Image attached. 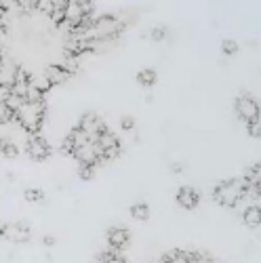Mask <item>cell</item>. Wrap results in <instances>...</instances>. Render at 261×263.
<instances>
[{
    "mask_svg": "<svg viewBox=\"0 0 261 263\" xmlns=\"http://www.w3.org/2000/svg\"><path fill=\"white\" fill-rule=\"evenodd\" d=\"M175 200L183 211H196L200 204V192L194 185H181L175 194Z\"/></svg>",
    "mask_w": 261,
    "mask_h": 263,
    "instance_id": "8fae6325",
    "label": "cell"
},
{
    "mask_svg": "<svg viewBox=\"0 0 261 263\" xmlns=\"http://www.w3.org/2000/svg\"><path fill=\"white\" fill-rule=\"evenodd\" d=\"M45 76L51 80V84L53 86H57V84H63V82H68L70 78H72V72L65 68L63 63H51L49 68L45 70Z\"/></svg>",
    "mask_w": 261,
    "mask_h": 263,
    "instance_id": "5bb4252c",
    "label": "cell"
},
{
    "mask_svg": "<svg viewBox=\"0 0 261 263\" xmlns=\"http://www.w3.org/2000/svg\"><path fill=\"white\" fill-rule=\"evenodd\" d=\"M26 154L34 160V162H45L51 158L53 147L51 143L42 137V135H26Z\"/></svg>",
    "mask_w": 261,
    "mask_h": 263,
    "instance_id": "5b68a950",
    "label": "cell"
},
{
    "mask_svg": "<svg viewBox=\"0 0 261 263\" xmlns=\"http://www.w3.org/2000/svg\"><path fill=\"white\" fill-rule=\"evenodd\" d=\"M247 133H249V137H253V139H259V137H261V122H253V124H247Z\"/></svg>",
    "mask_w": 261,
    "mask_h": 263,
    "instance_id": "cb8c5ba5",
    "label": "cell"
},
{
    "mask_svg": "<svg viewBox=\"0 0 261 263\" xmlns=\"http://www.w3.org/2000/svg\"><path fill=\"white\" fill-rule=\"evenodd\" d=\"M137 84H141L143 89H152V86L156 84V80H158V74H156V70H152V68H143V70H139L137 72Z\"/></svg>",
    "mask_w": 261,
    "mask_h": 263,
    "instance_id": "9a60e30c",
    "label": "cell"
},
{
    "mask_svg": "<svg viewBox=\"0 0 261 263\" xmlns=\"http://www.w3.org/2000/svg\"><path fill=\"white\" fill-rule=\"evenodd\" d=\"M128 213H130V217H133L135 221H147V219H150V206H147V202H135V204H130Z\"/></svg>",
    "mask_w": 261,
    "mask_h": 263,
    "instance_id": "2e32d148",
    "label": "cell"
},
{
    "mask_svg": "<svg viewBox=\"0 0 261 263\" xmlns=\"http://www.w3.org/2000/svg\"><path fill=\"white\" fill-rule=\"evenodd\" d=\"M78 126L84 128L86 133L91 135L93 141H97V139L105 133V130H110V128H107V124L101 120V116L95 114V112H86V114H82L80 120H78Z\"/></svg>",
    "mask_w": 261,
    "mask_h": 263,
    "instance_id": "ba28073f",
    "label": "cell"
},
{
    "mask_svg": "<svg viewBox=\"0 0 261 263\" xmlns=\"http://www.w3.org/2000/svg\"><path fill=\"white\" fill-rule=\"evenodd\" d=\"M97 145L101 149V154H103V160H112L116 156H120V152H122V145L118 141V137L112 133V130H105V133L97 139Z\"/></svg>",
    "mask_w": 261,
    "mask_h": 263,
    "instance_id": "30bf717a",
    "label": "cell"
},
{
    "mask_svg": "<svg viewBox=\"0 0 261 263\" xmlns=\"http://www.w3.org/2000/svg\"><path fill=\"white\" fill-rule=\"evenodd\" d=\"M213 263H215V261H213Z\"/></svg>",
    "mask_w": 261,
    "mask_h": 263,
    "instance_id": "4316f807",
    "label": "cell"
},
{
    "mask_svg": "<svg viewBox=\"0 0 261 263\" xmlns=\"http://www.w3.org/2000/svg\"><path fill=\"white\" fill-rule=\"evenodd\" d=\"M240 219H243V223L251 230H257L261 228V204L259 202H251L243 209L240 213Z\"/></svg>",
    "mask_w": 261,
    "mask_h": 263,
    "instance_id": "4fadbf2b",
    "label": "cell"
},
{
    "mask_svg": "<svg viewBox=\"0 0 261 263\" xmlns=\"http://www.w3.org/2000/svg\"><path fill=\"white\" fill-rule=\"evenodd\" d=\"M234 109L236 116L240 118L245 124H253V122H261V105L255 97H251L249 93L238 95L234 101Z\"/></svg>",
    "mask_w": 261,
    "mask_h": 263,
    "instance_id": "3957f363",
    "label": "cell"
},
{
    "mask_svg": "<svg viewBox=\"0 0 261 263\" xmlns=\"http://www.w3.org/2000/svg\"><path fill=\"white\" fill-rule=\"evenodd\" d=\"M247 198V179L230 177L213 187V200L223 209H236Z\"/></svg>",
    "mask_w": 261,
    "mask_h": 263,
    "instance_id": "6da1fadb",
    "label": "cell"
},
{
    "mask_svg": "<svg viewBox=\"0 0 261 263\" xmlns=\"http://www.w3.org/2000/svg\"><path fill=\"white\" fill-rule=\"evenodd\" d=\"M158 263H213V259L204 253L198 251H183V249H175L164 253Z\"/></svg>",
    "mask_w": 261,
    "mask_h": 263,
    "instance_id": "8992f818",
    "label": "cell"
},
{
    "mask_svg": "<svg viewBox=\"0 0 261 263\" xmlns=\"http://www.w3.org/2000/svg\"><path fill=\"white\" fill-rule=\"evenodd\" d=\"M45 116H47V101L45 99L26 101L24 107L17 112L15 124H19V128L24 130L26 135H40V128L45 124Z\"/></svg>",
    "mask_w": 261,
    "mask_h": 263,
    "instance_id": "7a4b0ae2",
    "label": "cell"
},
{
    "mask_svg": "<svg viewBox=\"0 0 261 263\" xmlns=\"http://www.w3.org/2000/svg\"><path fill=\"white\" fill-rule=\"evenodd\" d=\"M0 236L13 245H28L32 240V226L24 221V219L9 221V223H3V228H0Z\"/></svg>",
    "mask_w": 261,
    "mask_h": 263,
    "instance_id": "277c9868",
    "label": "cell"
},
{
    "mask_svg": "<svg viewBox=\"0 0 261 263\" xmlns=\"http://www.w3.org/2000/svg\"><path fill=\"white\" fill-rule=\"evenodd\" d=\"M120 128L122 130H133L135 128V118L133 116H122L120 118Z\"/></svg>",
    "mask_w": 261,
    "mask_h": 263,
    "instance_id": "d4e9b609",
    "label": "cell"
},
{
    "mask_svg": "<svg viewBox=\"0 0 261 263\" xmlns=\"http://www.w3.org/2000/svg\"><path fill=\"white\" fill-rule=\"evenodd\" d=\"M42 242H45L47 247H53L55 245V238L53 236H45V238H42Z\"/></svg>",
    "mask_w": 261,
    "mask_h": 263,
    "instance_id": "484cf974",
    "label": "cell"
},
{
    "mask_svg": "<svg viewBox=\"0 0 261 263\" xmlns=\"http://www.w3.org/2000/svg\"><path fill=\"white\" fill-rule=\"evenodd\" d=\"M24 198L30 204H42L47 200V196H45V192H42L40 187H28V190H24Z\"/></svg>",
    "mask_w": 261,
    "mask_h": 263,
    "instance_id": "e0dca14e",
    "label": "cell"
},
{
    "mask_svg": "<svg viewBox=\"0 0 261 263\" xmlns=\"http://www.w3.org/2000/svg\"><path fill=\"white\" fill-rule=\"evenodd\" d=\"M238 51H240V45H238L236 40H232V38L221 40V55H226V57H234Z\"/></svg>",
    "mask_w": 261,
    "mask_h": 263,
    "instance_id": "ffe728a7",
    "label": "cell"
},
{
    "mask_svg": "<svg viewBox=\"0 0 261 263\" xmlns=\"http://www.w3.org/2000/svg\"><path fill=\"white\" fill-rule=\"evenodd\" d=\"M19 72H21V65H17L11 59H5L3 68H0V86H9V89H13L15 82H17Z\"/></svg>",
    "mask_w": 261,
    "mask_h": 263,
    "instance_id": "7c38bea8",
    "label": "cell"
},
{
    "mask_svg": "<svg viewBox=\"0 0 261 263\" xmlns=\"http://www.w3.org/2000/svg\"><path fill=\"white\" fill-rule=\"evenodd\" d=\"M154 42H162V40H166L169 38V30L164 28V26H156V28H152L150 30V34H147Z\"/></svg>",
    "mask_w": 261,
    "mask_h": 263,
    "instance_id": "7402d4cb",
    "label": "cell"
},
{
    "mask_svg": "<svg viewBox=\"0 0 261 263\" xmlns=\"http://www.w3.org/2000/svg\"><path fill=\"white\" fill-rule=\"evenodd\" d=\"M99 263H128L120 251L114 249H105L103 253H99Z\"/></svg>",
    "mask_w": 261,
    "mask_h": 263,
    "instance_id": "ac0fdd59",
    "label": "cell"
},
{
    "mask_svg": "<svg viewBox=\"0 0 261 263\" xmlns=\"http://www.w3.org/2000/svg\"><path fill=\"white\" fill-rule=\"evenodd\" d=\"M72 158H74L78 164H91V166H99V164L105 162L101 149H99V145H97V141H89L86 145L78 147V149L74 152Z\"/></svg>",
    "mask_w": 261,
    "mask_h": 263,
    "instance_id": "52a82bcc",
    "label": "cell"
},
{
    "mask_svg": "<svg viewBox=\"0 0 261 263\" xmlns=\"http://www.w3.org/2000/svg\"><path fill=\"white\" fill-rule=\"evenodd\" d=\"M3 156L5 158H17L19 156V145L11 137H3Z\"/></svg>",
    "mask_w": 261,
    "mask_h": 263,
    "instance_id": "d6986e66",
    "label": "cell"
},
{
    "mask_svg": "<svg viewBox=\"0 0 261 263\" xmlns=\"http://www.w3.org/2000/svg\"><path fill=\"white\" fill-rule=\"evenodd\" d=\"M247 179L251 181V183H255L259 190H261V162L259 164H255L251 171H249V175H247Z\"/></svg>",
    "mask_w": 261,
    "mask_h": 263,
    "instance_id": "603a6c76",
    "label": "cell"
},
{
    "mask_svg": "<svg viewBox=\"0 0 261 263\" xmlns=\"http://www.w3.org/2000/svg\"><path fill=\"white\" fill-rule=\"evenodd\" d=\"M97 173V166H91V164H78V177L82 181H91Z\"/></svg>",
    "mask_w": 261,
    "mask_h": 263,
    "instance_id": "44dd1931",
    "label": "cell"
},
{
    "mask_svg": "<svg viewBox=\"0 0 261 263\" xmlns=\"http://www.w3.org/2000/svg\"><path fill=\"white\" fill-rule=\"evenodd\" d=\"M105 242H107V247H110V249L122 253L130 245V232H128V228H124V226H112L110 230L105 232Z\"/></svg>",
    "mask_w": 261,
    "mask_h": 263,
    "instance_id": "9c48e42d",
    "label": "cell"
}]
</instances>
